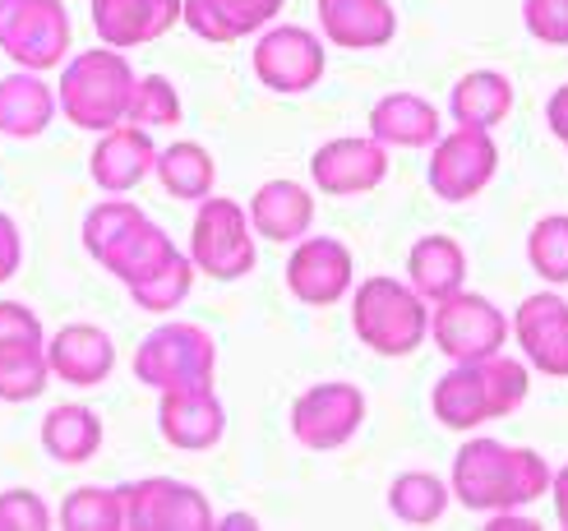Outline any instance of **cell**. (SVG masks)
<instances>
[{
  "instance_id": "cell-26",
  "label": "cell",
  "mask_w": 568,
  "mask_h": 531,
  "mask_svg": "<svg viewBox=\"0 0 568 531\" xmlns=\"http://www.w3.org/2000/svg\"><path fill=\"white\" fill-rule=\"evenodd\" d=\"M176 255V245H172V236H166L162 227H153L149 217H139L134 227H125L116 241H111L102 255H98V264L116 277V283H125V287H134V283H144L149 273H158L166 259Z\"/></svg>"
},
{
  "instance_id": "cell-29",
  "label": "cell",
  "mask_w": 568,
  "mask_h": 531,
  "mask_svg": "<svg viewBox=\"0 0 568 531\" xmlns=\"http://www.w3.org/2000/svg\"><path fill=\"white\" fill-rule=\"evenodd\" d=\"M153 176L162 181V190L172 194V200L181 204H199L213 194V181H217V162L209 149L190 144V139H181V144L162 149L158 162H153Z\"/></svg>"
},
{
  "instance_id": "cell-25",
  "label": "cell",
  "mask_w": 568,
  "mask_h": 531,
  "mask_svg": "<svg viewBox=\"0 0 568 531\" xmlns=\"http://www.w3.org/2000/svg\"><path fill=\"white\" fill-rule=\"evenodd\" d=\"M55 111H61V102L38 79V70H14L0 79V134L38 139L55 121Z\"/></svg>"
},
{
  "instance_id": "cell-5",
  "label": "cell",
  "mask_w": 568,
  "mask_h": 531,
  "mask_svg": "<svg viewBox=\"0 0 568 531\" xmlns=\"http://www.w3.org/2000/svg\"><path fill=\"white\" fill-rule=\"evenodd\" d=\"M190 264L213 283H236L254 273L260 249H254L250 213L236 200H222V194L199 200V217L190 227Z\"/></svg>"
},
{
  "instance_id": "cell-33",
  "label": "cell",
  "mask_w": 568,
  "mask_h": 531,
  "mask_svg": "<svg viewBox=\"0 0 568 531\" xmlns=\"http://www.w3.org/2000/svg\"><path fill=\"white\" fill-rule=\"evenodd\" d=\"M190 287H194V264H190V255H181V249H176V255L166 259L158 273H149L144 283H134L125 292H130V300L139 305V310L166 315V310H176V305L190 300Z\"/></svg>"
},
{
  "instance_id": "cell-40",
  "label": "cell",
  "mask_w": 568,
  "mask_h": 531,
  "mask_svg": "<svg viewBox=\"0 0 568 531\" xmlns=\"http://www.w3.org/2000/svg\"><path fill=\"white\" fill-rule=\"evenodd\" d=\"M19 264H23V236L14 227V217L0 213V283H10L19 273Z\"/></svg>"
},
{
  "instance_id": "cell-22",
  "label": "cell",
  "mask_w": 568,
  "mask_h": 531,
  "mask_svg": "<svg viewBox=\"0 0 568 531\" xmlns=\"http://www.w3.org/2000/svg\"><path fill=\"white\" fill-rule=\"evenodd\" d=\"M245 213H250L254 236L287 245V241H301L310 232V222H315V194L296 181H268L254 190Z\"/></svg>"
},
{
  "instance_id": "cell-16",
  "label": "cell",
  "mask_w": 568,
  "mask_h": 531,
  "mask_svg": "<svg viewBox=\"0 0 568 531\" xmlns=\"http://www.w3.org/2000/svg\"><path fill=\"white\" fill-rule=\"evenodd\" d=\"M388 176V149L375 139H328L310 157V181L324 194H365L384 185Z\"/></svg>"
},
{
  "instance_id": "cell-2",
  "label": "cell",
  "mask_w": 568,
  "mask_h": 531,
  "mask_svg": "<svg viewBox=\"0 0 568 531\" xmlns=\"http://www.w3.org/2000/svg\"><path fill=\"white\" fill-rule=\"evenodd\" d=\"M527 398V366L508 356H486V360H458L430 394L435 421L448 430H480L486 421L514 416Z\"/></svg>"
},
{
  "instance_id": "cell-34",
  "label": "cell",
  "mask_w": 568,
  "mask_h": 531,
  "mask_svg": "<svg viewBox=\"0 0 568 531\" xmlns=\"http://www.w3.org/2000/svg\"><path fill=\"white\" fill-rule=\"evenodd\" d=\"M130 125H144V130H166V125H181V93L166 74H144L134 79V93H130V111H125Z\"/></svg>"
},
{
  "instance_id": "cell-24",
  "label": "cell",
  "mask_w": 568,
  "mask_h": 531,
  "mask_svg": "<svg viewBox=\"0 0 568 531\" xmlns=\"http://www.w3.org/2000/svg\"><path fill=\"white\" fill-rule=\"evenodd\" d=\"M407 283L420 300H444L453 292H463L467 287V249L444 232L420 236L407 255Z\"/></svg>"
},
{
  "instance_id": "cell-27",
  "label": "cell",
  "mask_w": 568,
  "mask_h": 531,
  "mask_svg": "<svg viewBox=\"0 0 568 531\" xmlns=\"http://www.w3.org/2000/svg\"><path fill=\"white\" fill-rule=\"evenodd\" d=\"M42 449H47L51 462H61V467L93 462L98 449H102V416L93 407H79V402L51 407L42 416Z\"/></svg>"
},
{
  "instance_id": "cell-36",
  "label": "cell",
  "mask_w": 568,
  "mask_h": 531,
  "mask_svg": "<svg viewBox=\"0 0 568 531\" xmlns=\"http://www.w3.org/2000/svg\"><path fill=\"white\" fill-rule=\"evenodd\" d=\"M139 217H144V208L130 204L125 194H111V200H102L98 208H89V217H83V249L98 259L125 227H134Z\"/></svg>"
},
{
  "instance_id": "cell-1",
  "label": "cell",
  "mask_w": 568,
  "mask_h": 531,
  "mask_svg": "<svg viewBox=\"0 0 568 531\" xmlns=\"http://www.w3.org/2000/svg\"><path fill=\"white\" fill-rule=\"evenodd\" d=\"M448 490L463 509L476 513H514L550 490V462L536 449H514L490 435H476L458 449Z\"/></svg>"
},
{
  "instance_id": "cell-31",
  "label": "cell",
  "mask_w": 568,
  "mask_h": 531,
  "mask_svg": "<svg viewBox=\"0 0 568 531\" xmlns=\"http://www.w3.org/2000/svg\"><path fill=\"white\" fill-rule=\"evenodd\" d=\"M47 379V343H0V402H33Z\"/></svg>"
},
{
  "instance_id": "cell-17",
  "label": "cell",
  "mask_w": 568,
  "mask_h": 531,
  "mask_svg": "<svg viewBox=\"0 0 568 531\" xmlns=\"http://www.w3.org/2000/svg\"><path fill=\"white\" fill-rule=\"evenodd\" d=\"M47 366L70 388H98L116 370V343L98 324H65L61 333H51Z\"/></svg>"
},
{
  "instance_id": "cell-32",
  "label": "cell",
  "mask_w": 568,
  "mask_h": 531,
  "mask_svg": "<svg viewBox=\"0 0 568 531\" xmlns=\"http://www.w3.org/2000/svg\"><path fill=\"white\" fill-rule=\"evenodd\" d=\"M55 522L65 531H121L125 527V499H121V490H106V486H79L61 499Z\"/></svg>"
},
{
  "instance_id": "cell-12",
  "label": "cell",
  "mask_w": 568,
  "mask_h": 531,
  "mask_svg": "<svg viewBox=\"0 0 568 531\" xmlns=\"http://www.w3.org/2000/svg\"><path fill=\"white\" fill-rule=\"evenodd\" d=\"M125 499V527L130 531H209L213 509L209 499L185 481L172 477H153V481H134L121 490Z\"/></svg>"
},
{
  "instance_id": "cell-28",
  "label": "cell",
  "mask_w": 568,
  "mask_h": 531,
  "mask_svg": "<svg viewBox=\"0 0 568 531\" xmlns=\"http://www.w3.org/2000/svg\"><path fill=\"white\" fill-rule=\"evenodd\" d=\"M508 111H514V83L499 70H471L448 93V116L471 130H495Z\"/></svg>"
},
{
  "instance_id": "cell-7",
  "label": "cell",
  "mask_w": 568,
  "mask_h": 531,
  "mask_svg": "<svg viewBox=\"0 0 568 531\" xmlns=\"http://www.w3.org/2000/svg\"><path fill=\"white\" fill-rule=\"evenodd\" d=\"M0 51L19 70H51L70 51V14L61 0H0Z\"/></svg>"
},
{
  "instance_id": "cell-35",
  "label": "cell",
  "mask_w": 568,
  "mask_h": 531,
  "mask_svg": "<svg viewBox=\"0 0 568 531\" xmlns=\"http://www.w3.org/2000/svg\"><path fill=\"white\" fill-rule=\"evenodd\" d=\"M527 259L550 287H568V213H550L527 236Z\"/></svg>"
},
{
  "instance_id": "cell-9",
  "label": "cell",
  "mask_w": 568,
  "mask_h": 531,
  "mask_svg": "<svg viewBox=\"0 0 568 531\" xmlns=\"http://www.w3.org/2000/svg\"><path fill=\"white\" fill-rule=\"evenodd\" d=\"M430 190L439 194L444 204H467L486 190L499 172V149L490 130H471V125H458L453 134H439L430 144Z\"/></svg>"
},
{
  "instance_id": "cell-15",
  "label": "cell",
  "mask_w": 568,
  "mask_h": 531,
  "mask_svg": "<svg viewBox=\"0 0 568 531\" xmlns=\"http://www.w3.org/2000/svg\"><path fill=\"white\" fill-rule=\"evenodd\" d=\"M158 430L181 453H204L226 435V407L217 402L213 384L204 388H172L158 402Z\"/></svg>"
},
{
  "instance_id": "cell-38",
  "label": "cell",
  "mask_w": 568,
  "mask_h": 531,
  "mask_svg": "<svg viewBox=\"0 0 568 531\" xmlns=\"http://www.w3.org/2000/svg\"><path fill=\"white\" fill-rule=\"evenodd\" d=\"M523 23L536 42L568 47V0H523Z\"/></svg>"
},
{
  "instance_id": "cell-30",
  "label": "cell",
  "mask_w": 568,
  "mask_h": 531,
  "mask_svg": "<svg viewBox=\"0 0 568 531\" xmlns=\"http://www.w3.org/2000/svg\"><path fill=\"white\" fill-rule=\"evenodd\" d=\"M448 499L453 490L430 471H403L388 486V513L403 527H435L448 513Z\"/></svg>"
},
{
  "instance_id": "cell-43",
  "label": "cell",
  "mask_w": 568,
  "mask_h": 531,
  "mask_svg": "<svg viewBox=\"0 0 568 531\" xmlns=\"http://www.w3.org/2000/svg\"><path fill=\"white\" fill-rule=\"evenodd\" d=\"M490 531H536V518H508V513H490V522H486Z\"/></svg>"
},
{
  "instance_id": "cell-20",
  "label": "cell",
  "mask_w": 568,
  "mask_h": 531,
  "mask_svg": "<svg viewBox=\"0 0 568 531\" xmlns=\"http://www.w3.org/2000/svg\"><path fill=\"white\" fill-rule=\"evenodd\" d=\"M287 0H181V19L199 42H236L273 23Z\"/></svg>"
},
{
  "instance_id": "cell-3",
  "label": "cell",
  "mask_w": 568,
  "mask_h": 531,
  "mask_svg": "<svg viewBox=\"0 0 568 531\" xmlns=\"http://www.w3.org/2000/svg\"><path fill=\"white\" fill-rule=\"evenodd\" d=\"M134 70L125 61V51L116 47H93L79 51L74 61L61 70V89H55V102H61V116L79 130H111L125 121L130 111V93H134Z\"/></svg>"
},
{
  "instance_id": "cell-39",
  "label": "cell",
  "mask_w": 568,
  "mask_h": 531,
  "mask_svg": "<svg viewBox=\"0 0 568 531\" xmlns=\"http://www.w3.org/2000/svg\"><path fill=\"white\" fill-rule=\"evenodd\" d=\"M0 343H47V328L23 300H0Z\"/></svg>"
},
{
  "instance_id": "cell-21",
  "label": "cell",
  "mask_w": 568,
  "mask_h": 531,
  "mask_svg": "<svg viewBox=\"0 0 568 531\" xmlns=\"http://www.w3.org/2000/svg\"><path fill=\"white\" fill-rule=\"evenodd\" d=\"M320 28L347 51H375L393 42L397 14L388 0H320Z\"/></svg>"
},
{
  "instance_id": "cell-4",
  "label": "cell",
  "mask_w": 568,
  "mask_h": 531,
  "mask_svg": "<svg viewBox=\"0 0 568 531\" xmlns=\"http://www.w3.org/2000/svg\"><path fill=\"white\" fill-rule=\"evenodd\" d=\"M352 328L356 338L371 347L375 356H412L425 338H430V310L412 292V283L397 277H371L352 296Z\"/></svg>"
},
{
  "instance_id": "cell-42",
  "label": "cell",
  "mask_w": 568,
  "mask_h": 531,
  "mask_svg": "<svg viewBox=\"0 0 568 531\" xmlns=\"http://www.w3.org/2000/svg\"><path fill=\"white\" fill-rule=\"evenodd\" d=\"M550 494H555V518L568 531V462L559 471H550Z\"/></svg>"
},
{
  "instance_id": "cell-8",
  "label": "cell",
  "mask_w": 568,
  "mask_h": 531,
  "mask_svg": "<svg viewBox=\"0 0 568 531\" xmlns=\"http://www.w3.org/2000/svg\"><path fill=\"white\" fill-rule=\"evenodd\" d=\"M430 338L448 360H486L508 343V319L495 300L476 292H453L435 300Z\"/></svg>"
},
{
  "instance_id": "cell-11",
  "label": "cell",
  "mask_w": 568,
  "mask_h": 531,
  "mask_svg": "<svg viewBox=\"0 0 568 531\" xmlns=\"http://www.w3.org/2000/svg\"><path fill=\"white\" fill-rule=\"evenodd\" d=\"M254 79L273 93H310L324 79V42L310 33V28L282 23V28H264L260 42H254Z\"/></svg>"
},
{
  "instance_id": "cell-13",
  "label": "cell",
  "mask_w": 568,
  "mask_h": 531,
  "mask_svg": "<svg viewBox=\"0 0 568 531\" xmlns=\"http://www.w3.org/2000/svg\"><path fill=\"white\" fill-rule=\"evenodd\" d=\"M508 333H518V347L531 370L550 379H568V300L559 292H536L508 319Z\"/></svg>"
},
{
  "instance_id": "cell-6",
  "label": "cell",
  "mask_w": 568,
  "mask_h": 531,
  "mask_svg": "<svg viewBox=\"0 0 568 531\" xmlns=\"http://www.w3.org/2000/svg\"><path fill=\"white\" fill-rule=\"evenodd\" d=\"M134 379L172 394V388H204L217 375V343L199 324H162L134 351Z\"/></svg>"
},
{
  "instance_id": "cell-37",
  "label": "cell",
  "mask_w": 568,
  "mask_h": 531,
  "mask_svg": "<svg viewBox=\"0 0 568 531\" xmlns=\"http://www.w3.org/2000/svg\"><path fill=\"white\" fill-rule=\"evenodd\" d=\"M51 509L38 490H0V531H47Z\"/></svg>"
},
{
  "instance_id": "cell-23",
  "label": "cell",
  "mask_w": 568,
  "mask_h": 531,
  "mask_svg": "<svg viewBox=\"0 0 568 531\" xmlns=\"http://www.w3.org/2000/svg\"><path fill=\"white\" fill-rule=\"evenodd\" d=\"M371 139L384 149H430L439 139V111L420 93H384L371 106Z\"/></svg>"
},
{
  "instance_id": "cell-18",
  "label": "cell",
  "mask_w": 568,
  "mask_h": 531,
  "mask_svg": "<svg viewBox=\"0 0 568 531\" xmlns=\"http://www.w3.org/2000/svg\"><path fill=\"white\" fill-rule=\"evenodd\" d=\"M153 162H158V144L149 139V130L121 121V125L102 130L98 149H93V162H89V172H93L98 190H106V194H125V190H134L139 181H149V176H153Z\"/></svg>"
},
{
  "instance_id": "cell-10",
  "label": "cell",
  "mask_w": 568,
  "mask_h": 531,
  "mask_svg": "<svg viewBox=\"0 0 568 531\" xmlns=\"http://www.w3.org/2000/svg\"><path fill=\"white\" fill-rule=\"evenodd\" d=\"M361 426H365V394L347 379H324L305 388L292 407V435L315 453L343 449V443L356 439Z\"/></svg>"
},
{
  "instance_id": "cell-14",
  "label": "cell",
  "mask_w": 568,
  "mask_h": 531,
  "mask_svg": "<svg viewBox=\"0 0 568 531\" xmlns=\"http://www.w3.org/2000/svg\"><path fill=\"white\" fill-rule=\"evenodd\" d=\"M287 287L301 305H337L352 292V255L337 236H301L287 259Z\"/></svg>"
},
{
  "instance_id": "cell-41",
  "label": "cell",
  "mask_w": 568,
  "mask_h": 531,
  "mask_svg": "<svg viewBox=\"0 0 568 531\" xmlns=\"http://www.w3.org/2000/svg\"><path fill=\"white\" fill-rule=\"evenodd\" d=\"M546 125L555 130V139H564V149H568V83H559V89L550 93V102H546Z\"/></svg>"
},
{
  "instance_id": "cell-19",
  "label": "cell",
  "mask_w": 568,
  "mask_h": 531,
  "mask_svg": "<svg viewBox=\"0 0 568 531\" xmlns=\"http://www.w3.org/2000/svg\"><path fill=\"white\" fill-rule=\"evenodd\" d=\"M181 23V0H93V28L102 47H144Z\"/></svg>"
}]
</instances>
